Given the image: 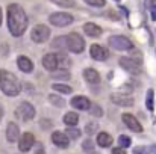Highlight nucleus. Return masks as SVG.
<instances>
[{
  "mask_svg": "<svg viewBox=\"0 0 156 154\" xmlns=\"http://www.w3.org/2000/svg\"><path fill=\"white\" fill-rule=\"evenodd\" d=\"M8 27L11 35L14 36H21L26 32L27 27V17L24 9L20 5H9L8 8Z\"/></svg>",
  "mask_w": 156,
  "mask_h": 154,
  "instance_id": "nucleus-1",
  "label": "nucleus"
},
{
  "mask_svg": "<svg viewBox=\"0 0 156 154\" xmlns=\"http://www.w3.org/2000/svg\"><path fill=\"white\" fill-rule=\"evenodd\" d=\"M0 89L3 91L5 95L15 97V95L20 94L21 85L12 73H9L6 70H0Z\"/></svg>",
  "mask_w": 156,
  "mask_h": 154,
  "instance_id": "nucleus-2",
  "label": "nucleus"
},
{
  "mask_svg": "<svg viewBox=\"0 0 156 154\" xmlns=\"http://www.w3.org/2000/svg\"><path fill=\"white\" fill-rule=\"evenodd\" d=\"M65 38H67V49L70 51H73V53H82L83 51V49H85V41H83V38L79 33L71 32Z\"/></svg>",
  "mask_w": 156,
  "mask_h": 154,
  "instance_id": "nucleus-3",
  "label": "nucleus"
},
{
  "mask_svg": "<svg viewBox=\"0 0 156 154\" xmlns=\"http://www.w3.org/2000/svg\"><path fill=\"white\" fill-rule=\"evenodd\" d=\"M108 44L109 47L115 49V50H130L133 49V44L129 38L123 36V35H114L108 39Z\"/></svg>",
  "mask_w": 156,
  "mask_h": 154,
  "instance_id": "nucleus-4",
  "label": "nucleus"
},
{
  "mask_svg": "<svg viewBox=\"0 0 156 154\" xmlns=\"http://www.w3.org/2000/svg\"><path fill=\"white\" fill-rule=\"evenodd\" d=\"M30 38H32L34 43L43 44V43H46V41L50 38V29H49L47 26H44V24H38V26H35V27L32 29Z\"/></svg>",
  "mask_w": 156,
  "mask_h": 154,
  "instance_id": "nucleus-5",
  "label": "nucleus"
},
{
  "mask_svg": "<svg viewBox=\"0 0 156 154\" xmlns=\"http://www.w3.org/2000/svg\"><path fill=\"white\" fill-rule=\"evenodd\" d=\"M73 20H74V18H73L70 14H67V12H55V14H52V15L49 17L50 24L58 26V27L68 26V24H71V23H73Z\"/></svg>",
  "mask_w": 156,
  "mask_h": 154,
  "instance_id": "nucleus-6",
  "label": "nucleus"
},
{
  "mask_svg": "<svg viewBox=\"0 0 156 154\" xmlns=\"http://www.w3.org/2000/svg\"><path fill=\"white\" fill-rule=\"evenodd\" d=\"M17 116L21 118L23 121H30L32 118H35V107L30 104V103H21L17 109Z\"/></svg>",
  "mask_w": 156,
  "mask_h": 154,
  "instance_id": "nucleus-7",
  "label": "nucleus"
},
{
  "mask_svg": "<svg viewBox=\"0 0 156 154\" xmlns=\"http://www.w3.org/2000/svg\"><path fill=\"white\" fill-rule=\"evenodd\" d=\"M118 62H120L121 68L126 70V71L130 73V74H140V73H141V65H140V62L133 60L132 57H120Z\"/></svg>",
  "mask_w": 156,
  "mask_h": 154,
  "instance_id": "nucleus-8",
  "label": "nucleus"
},
{
  "mask_svg": "<svg viewBox=\"0 0 156 154\" xmlns=\"http://www.w3.org/2000/svg\"><path fill=\"white\" fill-rule=\"evenodd\" d=\"M123 122L126 124V127L129 128V130H132V132H135V133H140V132H143V125L140 124V121L133 116V115H130V113H123Z\"/></svg>",
  "mask_w": 156,
  "mask_h": 154,
  "instance_id": "nucleus-9",
  "label": "nucleus"
},
{
  "mask_svg": "<svg viewBox=\"0 0 156 154\" xmlns=\"http://www.w3.org/2000/svg\"><path fill=\"white\" fill-rule=\"evenodd\" d=\"M34 145H35V138H34L32 133H24L18 139V148H20L21 153H27Z\"/></svg>",
  "mask_w": 156,
  "mask_h": 154,
  "instance_id": "nucleus-10",
  "label": "nucleus"
},
{
  "mask_svg": "<svg viewBox=\"0 0 156 154\" xmlns=\"http://www.w3.org/2000/svg\"><path fill=\"white\" fill-rule=\"evenodd\" d=\"M90 53H91V57L96 60H106L109 57V51L99 44H93L90 49Z\"/></svg>",
  "mask_w": 156,
  "mask_h": 154,
  "instance_id": "nucleus-11",
  "label": "nucleus"
},
{
  "mask_svg": "<svg viewBox=\"0 0 156 154\" xmlns=\"http://www.w3.org/2000/svg\"><path fill=\"white\" fill-rule=\"evenodd\" d=\"M111 101L117 106L129 107V106L133 104V98L130 95H126V94H111Z\"/></svg>",
  "mask_w": 156,
  "mask_h": 154,
  "instance_id": "nucleus-12",
  "label": "nucleus"
},
{
  "mask_svg": "<svg viewBox=\"0 0 156 154\" xmlns=\"http://www.w3.org/2000/svg\"><path fill=\"white\" fill-rule=\"evenodd\" d=\"M70 104H71V107H74L77 110H90V107H91V101L83 95H77V97L71 98Z\"/></svg>",
  "mask_w": 156,
  "mask_h": 154,
  "instance_id": "nucleus-13",
  "label": "nucleus"
},
{
  "mask_svg": "<svg viewBox=\"0 0 156 154\" xmlns=\"http://www.w3.org/2000/svg\"><path fill=\"white\" fill-rule=\"evenodd\" d=\"M52 142L56 145V147H59V148H67L68 144H70L68 136H67L65 133H62V132H53Z\"/></svg>",
  "mask_w": 156,
  "mask_h": 154,
  "instance_id": "nucleus-14",
  "label": "nucleus"
},
{
  "mask_svg": "<svg viewBox=\"0 0 156 154\" xmlns=\"http://www.w3.org/2000/svg\"><path fill=\"white\" fill-rule=\"evenodd\" d=\"M6 139L8 142H15L17 139H20V128L15 122H9L6 127Z\"/></svg>",
  "mask_w": 156,
  "mask_h": 154,
  "instance_id": "nucleus-15",
  "label": "nucleus"
},
{
  "mask_svg": "<svg viewBox=\"0 0 156 154\" xmlns=\"http://www.w3.org/2000/svg\"><path fill=\"white\" fill-rule=\"evenodd\" d=\"M83 32L88 35V36H93V38H97L102 35V27L94 24V23H85L83 24Z\"/></svg>",
  "mask_w": 156,
  "mask_h": 154,
  "instance_id": "nucleus-16",
  "label": "nucleus"
},
{
  "mask_svg": "<svg viewBox=\"0 0 156 154\" xmlns=\"http://www.w3.org/2000/svg\"><path fill=\"white\" fill-rule=\"evenodd\" d=\"M17 65H18V68H20L23 73H30V71L34 70V63H32V60H30L27 56H18Z\"/></svg>",
  "mask_w": 156,
  "mask_h": 154,
  "instance_id": "nucleus-17",
  "label": "nucleus"
},
{
  "mask_svg": "<svg viewBox=\"0 0 156 154\" xmlns=\"http://www.w3.org/2000/svg\"><path fill=\"white\" fill-rule=\"evenodd\" d=\"M83 77H85V80H87L88 83H91V85L100 83V74H99L96 70H93V68H87V70L83 71Z\"/></svg>",
  "mask_w": 156,
  "mask_h": 154,
  "instance_id": "nucleus-18",
  "label": "nucleus"
},
{
  "mask_svg": "<svg viewBox=\"0 0 156 154\" xmlns=\"http://www.w3.org/2000/svg\"><path fill=\"white\" fill-rule=\"evenodd\" d=\"M97 144H99V147H111V144H112V138H111V135H108V133H99V136H97Z\"/></svg>",
  "mask_w": 156,
  "mask_h": 154,
  "instance_id": "nucleus-19",
  "label": "nucleus"
},
{
  "mask_svg": "<svg viewBox=\"0 0 156 154\" xmlns=\"http://www.w3.org/2000/svg\"><path fill=\"white\" fill-rule=\"evenodd\" d=\"M77 122H79V115H77V113H74V112H67V113H65V116H64V124H65V125L73 127V125H76Z\"/></svg>",
  "mask_w": 156,
  "mask_h": 154,
  "instance_id": "nucleus-20",
  "label": "nucleus"
},
{
  "mask_svg": "<svg viewBox=\"0 0 156 154\" xmlns=\"http://www.w3.org/2000/svg\"><path fill=\"white\" fill-rule=\"evenodd\" d=\"M50 79L55 80H68L70 79V73L67 70H56L50 73Z\"/></svg>",
  "mask_w": 156,
  "mask_h": 154,
  "instance_id": "nucleus-21",
  "label": "nucleus"
},
{
  "mask_svg": "<svg viewBox=\"0 0 156 154\" xmlns=\"http://www.w3.org/2000/svg\"><path fill=\"white\" fill-rule=\"evenodd\" d=\"M146 106H147L149 110H153V109H155V92H153V89H149V91H147Z\"/></svg>",
  "mask_w": 156,
  "mask_h": 154,
  "instance_id": "nucleus-22",
  "label": "nucleus"
},
{
  "mask_svg": "<svg viewBox=\"0 0 156 154\" xmlns=\"http://www.w3.org/2000/svg\"><path fill=\"white\" fill-rule=\"evenodd\" d=\"M52 47L53 49H61V51H62L64 47H67V38L65 36H58L52 43Z\"/></svg>",
  "mask_w": 156,
  "mask_h": 154,
  "instance_id": "nucleus-23",
  "label": "nucleus"
},
{
  "mask_svg": "<svg viewBox=\"0 0 156 154\" xmlns=\"http://www.w3.org/2000/svg\"><path fill=\"white\" fill-rule=\"evenodd\" d=\"M53 89L56 92H59V94H71V88L67 86V85H62V83H55Z\"/></svg>",
  "mask_w": 156,
  "mask_h": 154,
  "instance_id": "nucleus-24",
  "label": "nucleus"
},
{
  "mask_svg": "<svg viewBox=\"0 0 156 154\" xmlns=\"http://www.w3.org/2000/svg\"><path fill=\"white\" fill-rule=\"evenodd\" d=\"M82 148H83V151H85L87 154H96V150H94V145H93V141H91V139L83 141Z\"/></svg>",
  "mask_w": 156,
  "mask_h": 154,
  "instance_id": "nucleus-25",
  "label": "nucleus"
},
{
  "mask_svg": "<svg viewBox=\"0 0 156 154\" xmlns=\"http://www.w3.org/2000/svg\"><path fill=\"white\" fill-rule=\"evenodd\" d=\"M65 135L68 136V139H77L80 136V130L76 128V127H68L67 132H65Z\"/></svg>",
  "mask_w": 156,
  "mask_h": 154,
  "instance_id": "nucleus-26",
  "label": "nucleus"
},
{
  "mask_svg": "<svg viewBox=\"0 0 156 154\" xmlns=\"http://www.w3.org/2000/svg\"><path fill=\"white\" fill-rule=\"evenodd\" d=\"M49 101L52 103L53 106H56V107H62V106L65 104V101H64L61 97H58V95H55V94H50V95H49Z\"/></svg>",
  "mask_w": 156,
  "mask_h": 154,
  "instance_id": "nucleus-27",
  "label": "nucleus"
},
{
  "mask_svg": "<svg viewBox=\"0 0 156 154\" xmlns=\"http://www.w3.org/2000/svg\"><path fill=\"white\" fill-rule=\"evenodd\" d=\"M90 113H91V115H94V116H102V115H103V110H102V107H100L99 104H96V103H91Z\"/></svg>",
  "mask_w": 156,
  "mask_h": 154,
  "instance_id": "nucleus-28",
  "label": "nucleus"
},
{
  "mask_svg": "<svg viewBox=\"0 0 156 154\" xmlns=\"http://www.w3.org/2000/svg\"><path fill=\"white\" fill-rule=\"evenodd\" d=\"M118 144H120V147H123V148H127V147H130V138H129V136H124V135H121V136L118 138Z\"/></svg>",
  "mask_w": 156,
  "mask_h": 154,
  "instance_id": "nucleus-29",
  "label": "nucleus"
},
{
  "mask_svg": "<svg viewBox=\"0 0 156 154\" xmlns=\"http://www.w3.org/2000/svg\"><path fill=\"white\" fill-rule=\"evenodd\" d=\"M87 5L94 6V8H103L105 6V0H83Z\"/></svg>",
  "mask_w": 156,
  "mask_h": 154,
  "instance_id": "nucleus-30",
  "label": "nucleus"
},
{
  "mask_svg": "<svg viewBox=\"0 0 156 154\" xmlns=\"http://www.w3.org/2000/svg\"><path fill=\"white\" fill-rule=\"evenodd\" d=\"M56 5L59 6H64V8H71L74 6V0H53Z\"/></svg>",
  "mask_w": 156,
  "mask_h": 154,
  "instance_id": "nucleus-31",
  "label": "nucleus"
},
{
  "mask_svg": "<svg viewBox=\"0 0 156 154\" xmlns=\"http://www.w3.org/2000/svg\"><path fill=\"white\" fill-rule=\"evenodd\" d=\"M96 130H97V124H96V122H90V124L85 127V132H87L88 135H93Z\"/></svg>",
  "mask_w": 156,
  "mask_h": 154,
  "instance_id": "nucleus-32",
  "label": "nucleus"
},
{
  "mask_svg": "<svg viewBox=\"0 0 156 154\" xmlns=\"http://www.w3.org/2000/svg\"><path fill=\"white\" fill-rule=\"evenodd\" d=\"M133 154H150V150L147 147H135Z\"/></svg>",
  "mask_w": 156,
  "mask_h": 154,
  "instance_id": "nucleus-33",
  "label": "nucleus"
},
{
  "mask_svg": "<svg viewBox=\"0 0 156 154\" xmlns=\"http://www.w3.org/2000/svg\"><path fill=\"white\" fill-rule=\"evenodd\" d=\"M150 15H152V20L156 21V5L150 6Z\"/></svg>",
  "mask_w": 156,
  "mask_h": 154,
  "instance_id": "nucleus-34",
  "label": "nucleus"
},
{
  "mask_svg": "<svg viewBox=\"0 0 156 154\" xmlns=\"http://www.w3.org/2000/svg\"><path fill=\"white\" fill-rule=\"evenodd\" d=\"M35 154H46L43 144H38V145H37V151H35Z\"/></svg>",
  "mask_w": 156,
  "mask_h": 154,
  "instance_id": "nucleus-35",
  "label": "nucleus"
},
{
  "mask_svg": "<svg viewBox=\"0 0 156 154\" xmlns=\"http://www.w3.org/2000/svg\"><path fill=\"white\" fill-rule=\"evenodd\" d=\"M112 154H126L123 148H112Z\"/></svg>",
  "mask_w": 156,
  "mask_h": 154,
  "instance_id": "nucleus-36",
  "label": "nucleus"
},
{
  "mask_svg": "<svg viewBox=\"0 0 156 154\" xmlns=\"http://www.w3.org/2000/svg\"><path fill=\"white\" fill-rule=\"evenodd\" d=\"M155 3H156V0H146V6H149V8L153 6Z\"/></svg>",
  "mask_w": 156,
  "mask_h": 154,
  "instance_id": "nucleus-37",
  "label": "nucleus"
},
{
  "mask_svg": "<svg viewBox=\"0 0 156 154\" xmlns=\"http://www.w3.org/2000/svg\"><path fill=\"white\" fill-rule=\"evenodd\" d=\"M2 118H3V107L0 106V119H2Z\"/></svg>",
  "mask_w": 156,
  "mask_h": 154,
  "instance_id": "nucleus-38",
  "label": "nucleus"
},
{
  "mask_svg": "<svg viewBox=\"0 0 156 154\" xmlns=\"http://www.w3.org/2000/svg\"><path fill=\"white\" fill-rule=\"evenodd\" d=\"M2 18H3V12H2V8H0V26H2Z\"/></svg>",
  "mask_w": 156,
  "mask_h": 154,
  "instance_id": "nucleus-39",
  "label": "nucleus"
}]
</instances>
